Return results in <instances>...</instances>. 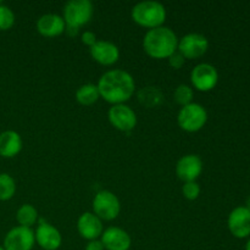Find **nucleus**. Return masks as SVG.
<instances>
[{"label": "nucleus", "mask_w": 250, "mask_h": 250, "mask_svg": "<svg viewBox=\"0 0 250 250\" xmlns=\"http://www.w3.org/2000/svg\"><path fill=\"white\" fill-rule=\"evenodd\" d=\"M16 220L20 224V226L31 229L38 221V211H37V209L33 205L23 204L17 210Z\"/></svg>", "instance_id": "21"}, {"label": "nucleus", "mask_w": 250, "mask_h": 250, "mask_svg": "<svg viewBox=\"0 0 250 250\" xmlns=\"http://www.w3.org/2000/svg\"><path fill=\"white\" fill-rule=\"evenodd\" d=\"M131 15L136 23L151 29L163 26L166 20V9L161 2L146 0L134 5Z\"/></svg>", "instance_id": "3"}, {"label": "nucleus", "mask_w": 250, "mask_h": 250, "mask_svg": "<svg viewBox=\"0 0 250 250\" xmlns=\"http://www.w3.org/2000/svg\"><path fill=\"white\" fill-rule=\"evenodd\" d=\"M15 23V14L6 5H0V31H7Z\"/></svg>", "instance_id": "24"}, {"label": "nucleus", "mask_w": 250, "mask_h": 250, "mask_svg": "<svg viewBox=\"0 0 250 250\" xmlns=\"http://www.w3.org/2000/svg\"><path fill=\"white\" fill-rule=\"evenodd\" d=\"M99 98L100 93L98 89V85L93 84V83H85L76 90V100L84 106L95 104L99 100Z\"/></svg>", "instance_id": "20"}, {"label": "nucleus", "mask_w": 250, "mask_h": 250, "mask_svg": "<svg viewBox=\"0 0 250 250\" xmlns=\"http://www.w3.org/2000/svg\"><path fill=\"white\" fill-rule=\"evenodd\" d=\"M193 95H194L193 89L187 84H180L173 92V98H175L176 103L182 106L193 103Z\"/></svg>", "instance_id": "23"}, {"label": "nucleus", "mask_w": 250, "mask_h": 250, "mask_svg": "<svg viewBox=\"0 0 250 250\" xmlns=\"http://www.w3.org/2000/svg\"><path fill=\"white\" fill-rule=\"evenodd\" d=\"M246 208L250 211V197L248 198V199H247V205H246Z\"/></svg>", "instance_id": "29"}, {"label": "nucleus", "mask_w": 250, "mask_h": 250, "mask_svg": "<svg viewBox=\"0 0 250 250\" xmlns=\"http://www.w3.org/2000/svg\"><path fill=\"white\" fill-rule=\"evenodd\" d=\"M85 250H105L104 246H103L102 241L99 239H94V241H89L85 246Z\"/></svg>", "instance_id": "28"}, {"label": "nucleus", "mask_w": 250, "mask_h": 250, "mask_svg": "<svg viewBox=\"0 0 250 250\" xmlns=\"http://www.w3.org/2000/svg\"><path fill=\"white\" fill-rule=\"evenodd\" d=\"M183 197L188 200H195L200 195V186L197 181L186 182L182 187Z\"/></svg>", "instance_id": "25"}, {"label": "nucleus", "mask_w": 250, "mask_h": 250, "mask_svg": "<svg viewBox=\"0 0 250 250\" xmlns=\"http://www.w3.org/2000/svg\"><path fill=\"white\" fill-rule=\"evenodd\" d=\"M22 150V138L20 133L7 129L0 133V156L14 158Z\"/></svg>", "instance_id": "18"}, {"label": "nucleus", "mask_w": 250, "mask_h": 250, "mask_svg": "<svg viewBox=\"0 0 250 250\" xmlns=\"http://www.w3.org/2000/svg\"><path fill=\"white\" fill-rule=\"evenodd\" d=\"M209 49V41L200 33H188L178 41L177 50L185 59H198L204 55Z\"/></svg>", "instance_id": "7"}, {"label": "nucleus", "mask_w": 250, "mask_h": 250, "mask_svg": "<svg viewBox=\"0 0 250 250\" xmlns=\"http://www.w3.org/2000/svg\"><path fill=\"white\" fill-rule=\"evenodd\" d=\"M0 250H5V249H4V247H1V246H0Z\"/></svg>", "instance_id": "31"}, {"label": "nucleus", "mask_w": 250, "mask_h": 250, "mask_svg": "<svg viewBox=\"0 0 250 250\" xmlns=\"http://www.w3.org/2000/svg\"><path fill=\"white\" fill-rule=\"evenodd\" d=\"M100 98L112 105L125 104L134 94V78L125 70H110L98 82Z\"/></svg>", "instance_id": "1"}, {"label": "nucleus", "mask_w": 250, "mask_h": 250, "mask_svg": "<svg viewBox=\"0 0 250 250\" xmlns=\"http://www.w3.org/2000/svg\"><path fill=\"white\" fill-rule=\"evenodd\" d=\"M90 55L100 65L109 66L119 60L120 49L112 42L98 41L94 45L90 46Z\"/></svg>", "instance_id": "16"}, {"label": "nucleus", "mask_w": 250, "mask_h": 250, "mask_svg": "<svg viewBox=\"0 0 250 250\" xmlns=\"http://www.w3.org/2000/svg\"><path fill=\"white\" fill-rule=\"evenodd\" d=\"M227 226L232 236L243 239L250 236V211L246 207H238L231 211Z\"/></svg>", "instance_id": "12"}, {"label": "nucleus", "mask_w": 250, "mask_h": 250, "mask_svg": "<svg viewBox=\"0 0 250 250\" xmlns=\"http://www.w3.org/2000/svg\"><path fill=\"white\" fill-rule=\"evenodd\" d=\"M208 121V112L203 105L190 103L185 105L177 115V122L183 131L197 132L205 126Z\"/></svg>", "instance_id": "5"}, {"label": "nucleus", "mask_w": 250, "mask_h": 250, "mask_svg": "<svg viewBox=\"0 0 250 250\" xmlns=\"http://www.w3.org/2000/svg\"><path fill=\"white\" fill-rule=\"evenodd\" d=\"M185 61H186L185 56H183L178 50L175 51V53L168 58V63H170V66L172 68H176V70L182 67V66L185 65Z\"/></svg>", "instance_id": "26"}, {"label": "nucleus", "mask_w": 250, "mask_h": 250, "mask_svg": "<svg viewBox=\"0 0 250 250\" xmlns=\"http://www.w3.org/2000/svg\"><path fill=\"white\" fill-rule=\"evenodd\" d=\"M178 38L175 32L165 26L149 29L143 39L144 51L153 59H168L177 51Z\"/></svg>", "instance_id": "2"}, {"label": "nucleus", "mask_w": 250, "mask_h": 250, "mask_svg": "<svg viewBox=\"0 0 250 250\" xmlns=\"http://www.w3.org/2000/svg\"><path fill=\"white\" fill-rule=\"evenodd\" d=\"M137 98H138L139 103H141L143 106L149 107H156L163 103L164 100V94L158 87H153V85H148V87H144L137 93Z\"/></svg>", "instance_id": "19"}, {"label": "nucleus", "mask_w": 250, "mask_h": 250, "mask_svg": "<svg viewBox=\"0 0 250 250\" xmlns=\"http://www.w3.org/2000/svg\"><path fill=\"white\" fill-rule=\"evenodd\" d=\"M121 204L116 195L110 190H100L93 199V212L100 220L111 221L119 216Z\"/></svg>", "instance_id": "6"}, {"label": "nucleus", "mask_w": 250, "mask_h": 250, "mask_svg": "<svg viewBox=\"0 0 250 250\" xmlns=\"http://www.w3.org/2000/svg\"><path fill=\"white\" fill-rule=\"evenodd\" d=\"M109 121L116 129L122 132H131L137 125V115L128 105H112L109 110Z\"/></svg>", "instance_id": "10"}, {"label": "nucleus", "mask_w": 250, "mask_h": 250, "mask_svg": "<svg viewBox=\"0 0 250 250\" xmlns=\"http://www.w3.org/2000/svg\"><path fill=\"white\" fill-rule=\"evenodd\" d=\"M203 171V160L195 154L182 156L176 164V175L183 182L197 181Z\"/></svg>", "instance_id": "11"}, {"label": "nucleus", "mask_w": 250, "mask_h": 250, "mask_svg": "<svg viewBox=\"0 0 250 250\" xmlns=\"http://www.w3.org/2000/svg\"><path fill=\"white\" fill-rule=\"evenodd\" d=\"M100 241L105 250H129L132 244L129 234L120 227H109L105 229Z\"/></svg>", "instance_id": "15"}, {"label": "nucleus", "mask_w": 250, "mask_h": 250, "mask_svg": "<svg viewBox=\"0 0 250 250\" xmlns=\"http://www.w3.org/2000/svg\"><path fill=\"white\" fill-rule=\"evenodd\" d=\"M81 39H82V43L85 44V45H88V46H89V48H90V46L94 45V44L98 42L97 36H95L94 32H92V31L83 32L82 37H81Z\"/></svg>", "instance_id": "27"}, {"label": "nucleus", "mask_w": 250, "mask_h": 250, "mask_svg": "<svg viewBox=\"0 0 250 250\" xmlns=\"http://www.w3.org/2000/svg\"><path fill=\"white\" fill-rule=\"evenodd\" d=\"M94 12L92 1L89 0H70L63 6V21L67 27L80 29L83 24L90 21Z\"/></svg>", "instance_id": "4"}, {"label": "nucleus", "mask_w": 250, "mask_h": 250, "mask_svg": "<svg viewBox=\"0 0 250 250\" xmlns=\"http://www.w3.org/2000/svg\"><path fill=\"white\" fill-rule=\"evenodd\" d=\"M66 23L61 16L56 14H45L37 21V31L44 37H58L63 33Z\"/></svg>", "instance_id": "17"}, {"label": "nucleus", "mask_w": 250, "mask_h": 250, "mask_svg": "<svg viewBox=\"0 0 250 250\" xmlns=\"http://www.w3.org/2000/svg\"><path fill=\"white\" fill-rule=\"evenodd\" d=\"M16 182L9 173H0V200L6 202L15 195Z\"/></svg>", "instance_id": "22"}, {"label": "nucleus", "mask_w": 250, "mask_h": 250, "mask_svg": "<svg viewBox=\"0 0 250 250\" xmlns=\"http://www.w3.org/2000/svg\"><path fill=\"white\" fill-rule=\"evenodd\" d=\"M77 231L87 241H94L102 237L104 229L103 222L94 212H83L77 221Z\"/></svg>", "instance_id": "14"}, {"label": "nucleus", "mask_w": 250, "mask_h": 250, "mask_svg": "<svg viewBox=\"0 0 250 250\" xmlns=\"http://www.w3.org/2000/svg\"><path fill=\"white\" fill-rule=\"evenodd\" d=\"M36 242L44 250H58L60 248L62 237L60 231L53 225L42 221L34 232Z\"/></svg>", "instance_id": "13"}, {"label": "nucleus", "mask_w": 250, "mask_h": 250, "mask_svg": "<svg viewBox=\"0 0 250 250\" xmlns=\"http://www.w3.org/2000/svg\"><path fill=\"white\" fill-rule=\"evenodd\" d=\"M36 243V237L32 229L16 226L10 229L4 238L5 250H32Z\"/></svg>", "instance_id": "8"}, {"label": "nucleus", "mask_w": 250, "mask_h": 250, "mask_svg": "<svg viewBox=\"0 0 250 250\" xmlns=\"http://www.w3.org/2000/svg\"><path fill=\"white\" fill-rule=\"evenodd\" d=\"M190 81L198 90L209 92L216 87L217 81H219V73L214 66L203 62L193 68L190 72Z\"/></svg>", "instance_id": "9"}, {"label": "nucleus", "mask_w": 250, "mask_h": 250, "mask_svg": "<svg viewBox=\"0 0 250 250\" xmlns=\"http://www.w3.org/2000/svg\"><path fill=\"white\" fill-rule=\"evenodd\" d=\"M246 250H250V238H249V241L247 242V246H246Z\"/></svg>", "instance_id": "30"}]
</instances>
